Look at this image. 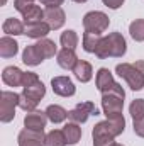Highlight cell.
Returning <instances> with one entry per match:
<instances>
[{
  "label": "cell",
  "mask_w": 144,
  "mask_h": 146,
  "mask_svg": "<svg viewBox=\"0 0 144 146\" xmlns=\"http://www.w3.org/2000/svg\"><path fill=\"white\" fill-rule=\"evenodd\" d=\"M126 129V119L124 115L110 117L105 121H100L93 126L92 136H93V146H112L117 136H120Z\"/></svg>",
  "instance_id": "cell-1"
},
{
  "label": "cell",
  "mask_w": 144,
  "mask_h": 146,
  "mask_svg": "<svg viewBox=\"0 0 144 146\" xmlns=\"http://www.w3.org/2000/svg\"><path fill=\"white\" fill-rule=\"evenodd\" d=\"M127 51V42L120 33H110L108 36H104L100 39L95 56L98 60H107V58H122Z\"/></svg>",
  "instance_id": "cell-2"
},
{
  "label": "cell",
  "mask_w": 144,
  "mask_h": 146,
  "mask_svg": "<svg viewBox=\"0 0 144 146\" xmlns=\"http://www.w3.org/2000/svg\"><path fill=\"white\" fill-rule=\"evenodd\" d=\"M124 99H126V92L122 88L120 83L115 82V85L102 94V110L104 114L107 115V119L110 117H117V115H122V110H124Z\"/></svg>",
  "instance_id": "cell-3"
},
{
  "label": "cell",
  "mask_w": 144,
  "mask_h": 146,
  "mask_svg": "<svg viewBox=\"0 0 144 146\" xmlns=\"http://www.w3.org/2000/svg\"><path fill=\"white\" fill-rule=\"evenodd\" d=\"M115 73L126 80L129 88L132 90H143L144 88V73L136 63H119L115 66Z\"/></svg>",
  "instance_id": "cell-4"
},
{
  "label": "cell",
  "mask_w": 144,
  "mask_h": 146,
  "mask_svg": "<svg viewBox=\"0 0 144 146\" xmlns=\"http://www.w3.org/2000/svg\"><path fill=\"white\" fill-rule=\"evenodd\" d=\"M17 107H19V94L10 92V90H3L0 94V121L3 124L14 121Z\"/></svg>",
  "instance_id": "cell-5"
},
{
  "label": "cell",
  "mask_w": 144,
  "mask_h": 146,
  "mask_svg": "<svg viewBox=\"0 0 144 146\" xmlns=\"http://www.w3.org/2000/svg\"><path fill=\"white\" fill-rule=\"evenodd\" d=\"M108 24H110L108 15L105 12H100V10H92V12L85 14V17H83V27L88 33L102 34L108 29Z\"/></svg>",
  "instance_id": "cell-6"
},
{
  "label": "cell",
  "mask_w": 144,
  "mask_h": 146,
  "mask_svg": "<svg viewBox=\"0 0 144 146\" xmlns=\"http://www.w3.org/2000/svg\"><path fill=\"white\" fill-rule=\"evenodd\" d=\"M22 88H24L22 92H24L26 95H29L31 99H34L37 102L46 95V87H44V83L39 80L37 73H34V72H24Z\"/></svg>",
  "instance_id": "cell-7"
},
{
  "label": "cell",
  "mask_w": 144,
  "mask_h": 146,
  "mask_svg": "<svg viewBox=\"0 0 144 146\" xmlns=\"http://www.w3.org/2000/svg\"><path fill=\"white\" fill-rule=\"evenodd\" d=\"M90 115H98V110L95 107V104L90 102V100L76 104L75 109H71L68 112V119L71 122H76V124H85Z\"/></svg>",
  "instance_id": "cell-8"
},
{
  "label": "cell",
  "mask_w": 144,
  "mask_h": 146,
  "mask_svg": "<svg viewBox=\"0 0 144 146\" xmlns=\"http://www.w3.org/2000/svg\"><path fill=\"white\" fill-rule=\"evenodd\" d=\"M44 139H46L44 131H32L27 127H24L17 136L19 146H44Z\"/></svg>",
  "instance_id": "cell-9"
},
{
  "label": "cell",
  "mask_w": 144,
  "mask_h": 146,
  "mask_svg": "<svg viewBox=\"0 0 144 146\" xmlns=\"http://www.w3.org/2000/svg\"><path fill=\"white\" fill-rule=\"evenodd\" d=\"M51 87H53V92L59 97H73L76 92V87L70 76H54L51 80Z\"/></svg>",
  "instance_id": "cell-10"
},
{
  "label": "cell",
  "mask_w": 144,
  "mask_h": 146,
  "mask_svg": "<svg viewBox=\"0 0 144 146\" xmlns=\"http://www.w3.org/2000/svg\"><path fill=\"white\" fill-rule=\"evenodd\" d=\"M44 21L51 26V29L58 31L66 22V14L61 7H46L44 9Z\"/></svg>",
  "instance_id": "cell-11"
},
{
  "label": "cell",
  "mask_w": 144,
  "mask_h": 146,
  "mask_svg": "<svg viewBox=\"0 0 144 146\" xmlns=\"http://www.w3.org/2000/svg\"><path fill=\"white\" fill-rule=\"evenodd\" d=\"M48 121L49 119H48L46 112H42V110H32V112L26 114V117H24V127L32 129V131H44Z\"/></svg>",
  "instance_id": "cell-12"
},
{
  "label": "cell",
  "mask_w": 144,
  "mask_h": 146,
  "mask_svg": "<svg viewBox=\"0 0 144 146\" xmlns=\"http://www.w3.org/2000/svg\"><path fill=\"white\" fill-rule=\"evenodd\" d=\"M2 80L9 87H22L24 72L17 66H5L3 72H2Z\"/></svg>",
  "instance_id": "cell-13"
},
{
  "label": "cell",
  "mask_w": 144,
  "mask_h": 146,
  "mask_svg": "<svg viewBox=\"0 0 144 146\" xmlns=\"http://www.w3.org/2000/svg\"><path fill=\"white\" fill-rule=\"evenodd\" d=\"M95 85L98 88L100 94H105L108 92L114 85H115V80H114V75L108 68H100L97 72V76H95Z\"/></svg>",
  "instance_id": "cell-14"
},
{
  "label": "cell",
  "mask_w": 144,
  "mask_h": 146,
  "mask_svg": "<svg viewBox=\"0 0 144 146\" xmlns=\"http://www.w3.org/2000/svg\"><path fill=\"white\" fill-rule=\"evenodd\" d=\"M44 54L41 53V49L37 48V44H29L26 46L24 53H22V61L27 65V66H37L44 61Z\"/></svg>",
  "instance_id": "cell-15"
},
{
  "label": "cell",
  "mask_w": 144,
  "mask_h": 146,
  "mask_svg": "<svg viewBox=\"0 0 144 146\" xmlns=\"http://www.w3.org/2000/svg\"><path fill=\"white\" fill-rule=\"evenodd\" d=\"M49 31H51V26L46 21H41V22H34V24H27L24 34L32 39H42L49 34Z\"/></svg>",
  "instance_id": "cell-16"
},
{
  "label": "cell",
  "mask_w": 144,
  "mask_h": 146,
  "mask_svg": "<svg viewBox=\"0 0 144 146\" xmlns=\"http://www.w3.org/2000/svg\"><path fill=\"white\" fill-rule=\"evenodd\" d=\"M56 58H58V60H56L58 65H59L63 70H73L75 65L78 63V56H76L75 49H66V48H63L61 51H58Z\"/></svg>",
  "instance_id": "cell-17"
},
{
  "label": "cell",
  "mask_w": 144,
  "mask_h": 146,
  "mask_svg": "<svg viewBox=\"0 0 144 146\" xmlns=\"http://www.w3.org/2000/svg\"><path fill=\"white\" fill-rule=\"evenodd\" d=\"M71 72L75 73L76 80L81 82V83H88V82L92 80V76H93V68H92V65H90L88 61H85V60H78V63L75 65V68H73Z\"/></svg>",
  "instance_id": "cell-18"
},
{
  "label": "cell",
  "mask_w": 144,
  "mask_h": 146,
  "mask_svg": "<svg viewBox=\"0 0 144 146\" xmlns=\"http://www.w3.org/2000/svg\"><path fill=\"white\" fill-rule=\"evenodd\" d=\"M2 31L5 33V36H20V34H24L26 26H24L22 21L14 19V17H9V19L3 21V24H2Z\"/></svg>",
  "instance_id": "cell-19"
},
{
  "label": "cell",
  "mask_w": 144,
  "mask_h": 146,
  "mask_svg": "<svg viewBox=\"0 0 144 146\" xmlns=\"http://www.w3.org/2000/svg\"><path fill=\"white\" fill-rule=\"evenodd\" d=\"M19 53V44L10 36L0 37V56L2 58H14Z\"/></svg>",
  "instance_id": "cell-20"
},
{
  "label": "cell",
  "mask_w": 144,
  "mask_h": 146,
  "mask_svg": "<svg viewBox=\"0 0 144 146\" xmlns=\"http://www.w3.org/2000/svg\"><path fill=\"white\" fill-rule=\"evenodd\" d=\"M22 19H24V24L27 26V24H34V22H41V21H44V10L36 5V3H31L22 14Z\"/></svg>",
  "instance_id": "cell-21"
},
{
  "label": "cell",
  "mask_w": 144,
  "mask_h": 146,
  "mask_svg": "<svg viewBox=\"0 0 144 146\" xmlns=\"http://www.w3.org/2000/svg\"><path fill=\"white\" fill-rule=\"evenodd\" d=\"M44 112H46L48 119L53 124H61V122H65L68 119V110L65 109V107H61V106H56V104L48 106V109L44 110Z\"/></svg>",
  "instance_id": "cell-22"
},
{
  "label": "cell",
  "mask_w": 144,
  "mask_h": 146,
  "mask_svg": "<svg viewBox=\"0 0 144 146\" xmlns=\"http://www.w3.org/2000/svg\"><path fill=\"white\" fill-rule=\"evenodd\" d=\"M63 133H65V138H66V143L68 145H76L81 139V127L76 122H71L70 121L68 124H65Z\"/></svg>",
  "instance_id": "cell-23"
},
{
  "label": "cell",
  "mask_w": 144,
  "mask_h": 146,
  "mask_svg": "<svg viewBox=\"0 0 144 146\" xmlns=\"http://www.w3.org/2000/svg\"><path fill=\"white\" fill-rule=\"evenodd\" d=\"M102 37H104L102 34H95V33L85 31V33H83V37H81V46H83V49H85L87 53H93V54H95L97 46H98V42H100Z\"/></svg>",
  "instance_id": "cell-24"
},
{
  "label": "cell",
  "mask_w": 144,
  "mask_h": 146,
  "mask_svg": "<svg viewBox=\"0 0 144 146\" xmlns=\"http://www.w3.org/2000/svg\"><path fill=\"white\" fill-rule=\"evenodd\" d=\"M66 138H65V133L63 129H53L46 134V139H44V146H66Z\"/></svg>",
  "instance_id": "cell-25"
},
{
  "label": "cell",
  "mask_w": 144,
  "mask_h": 146,
  "mask_svg": "<svg viewBox=\"0 0 144 146\" xmlns=\"http://www.w3.org/2000/svg\"><path fill=\"white\" fill-rule=\"evenodd\" d=\"M36 44H37V48L41 49V53L44 54V58H53L54 54H58V46H56V42L51 41V39H48V37L39 39Z\"/></svg>",
  "instance_id": "cell-26"
},
{
  "label": "cell",
  "mask_w": 144,
  "mask_h": 146,
  "mask_svg": "<svg viewBox=\"0 0 144 146\" xmlns=\"http://www.w3.org/2000/svg\"><path fill=\"white\" fill-rule=\"evenodd\" d=\"M78 34L71 31V29H68V31H65V33H61V36H59V42H61V46L63 48H66V49H75L76 46H78Z\"/></svg>",
  "instance_id": "cell-27"
},
{
  "label": "cell",
  "mask_w": 144,
  "mask_h": 146,
  "mask_svg": "<svg viewBox=\"0 0 144 146\" xmlns=\"http://www.w3.org/2000/svg\"><path fill=\"white\" fill-rule=\"evenodd\" d=\"M129 33H131V37L137 42H143L144 41V19H136L131 22L129 26Z\"/></svg>",
  "instance_id": "cell-28"
},
{
  "label": "cell",
  "mask_w": 144,
  "mask_h": 146,
  "mask_svg": "<svg viewBox=\"0 0 144 146\" xmlns=\"http://www.w3.org/2000/svg\"><path fill=\"white\" fill-rule=\"evenodd\" d=\"M129 114L132 117V121H139L144 117V99H136L131 102L129 106Z\"/></svg>",
  "instance_id": "cell-29"
},
{
  "label": "cell",
  "mask_w": 144,
  "mask_h": 146,
  "mask_svg": "<svg viewBox=\"0 0 144 146\" xmlns=\"http://www.w3.org/2000/svg\"><path fill=\"white\" fill-rule=\"evenodd\" d=\"M37 100H34V99H31L29 95H26L24 92L22 94H19V107L22 110H26V112H32V110H36L37 107Z\"/></svg>",
  "instance_id": "cell-30"
},
{
  "label": "cell",
  "mask_w": 144,
  "mask_h": 146,
  "mask_svg": "<svg viewBox=\"0 0 144 146\" xmlns=\"http://www.w3.org/2000/svg\"><path fill=\"white\" fill-rule=\"evenodd\" d=\"M34 2H36V0H14V7H15L17 12L22 14V12H24L31 3H34Z\"/></svg>",
  "instance_id": "cell-31"
},
{
  "label": "cell",
  "mask_w": 144,
  "mask_h": 146,
  "mask_svg": "<svg viewBox=\"0 0 144 146\" xmlns=\"http://www.w3.org/2000/svg\"><path fill=\"white\" fill-rule=\"evenodd\" d=\"M104 2V5L108 7V9H112V10H117V9H120L122 5H124V2L126 0H102Z\"/></svg>",
  "instance_id": "cell-32"
},
{
  "label": "cell",
  "mask_w": 144,
  "mask_h": 146,
  "mask_svg": "<svg viewBox=\"0 0 144 146\" xmlns=\"http://www.w3.org/2000/svg\"><path fill=\"white\" fill-rule=\"evenodd\" d=\"M132 122H134V133L139 138H144V117L139 121H132Z\"/></svg>",
  "instance_id": "cell-33"
},
{
  "label": "cell",
  "mask_w": 144,
  "mask_h": 146,
  "mask_svg": "<svg viewBox=\"0 0 144 146\" xmlns=\"http://www.w3.org/2000/svg\"><path fill=\"white\" fill-rule=\"evenodd\" d=\"M63 2L65 0H41V3L46 7H59V5H63Z\"/></svg>",
  "instance_id": "cell-34"
},
{
  "label": "cell",
  "mask_w": 144,
  "mask_h": 146,
  "mask_svg": "<svg viewBox=\"0 0 144 146\" xmlns=\"http://www.w3.org/2000/svg\"><path fill=\"white\" fill-rule=\"evenodd\" d=\"M73 2H76V3H85V2H88V0H73Z\"/></svg>",
  "instance_id": "cell-35"
},
{
  "label": "cell",
  "mask_w": 144,
  "mask_h": 146,
  "mask_svg": "<svg viewBox=\"0 0 144 146\" xmlns=\"http://www.w3.org/2000/svg\"><path fill=\"white\" fill-rule=\"evenodd\" d=\"M112 146H124V145H120V143H114Z\"/></svg>",
  "instance_id": "cell-36"
},
{
  "label": "cell",
  "mask_w": 144,
  "mask_h": 146,
  "mask_svg": "<svg viewBox=\"0 0 144 146\" xmlns=\"http://www.w3.org/2000/svg\"><path fill=\"white\" fill-rule=\"evenodd\" d=\"M7 3V0H2V5H5Z\"/></svg>",
  "instance_id": "cell-37"
}]
</instances>
